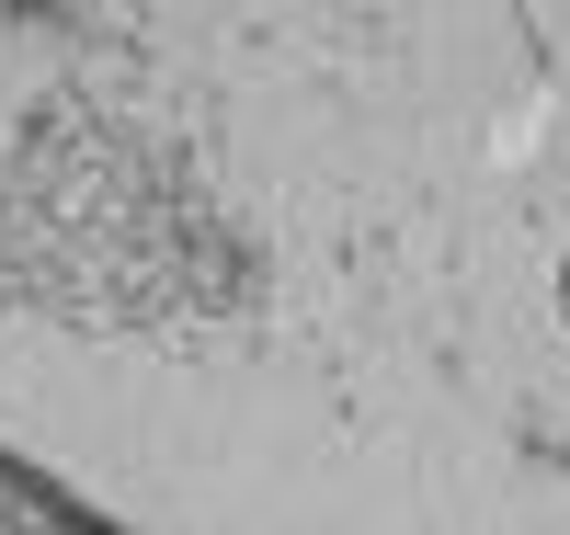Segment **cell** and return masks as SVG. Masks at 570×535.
I'll list each match as a JSON object with an SVG mask.
<instances>
[{"label": "cell", "instance_id": "cell-1", "mask_svg": "<svg viewBox=\"0 0 570 535\" xmlns=\"http://www.w3.org/2000/svg\"><path fill=\"white\" fill-rule=\"evenodd\" d=\"M559 297H570V262H559Z\"/></svg>", "mask_w": 570, "mask_h": 535}]
</instances>
